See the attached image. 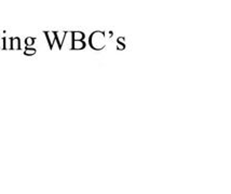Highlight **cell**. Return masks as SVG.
<instances>
[{"label": "cell", "instance_id": "obj_4", "mask_svg": "<svg viewBox=\"0 0 231 194\" xmlns=\"http://www.w3.org/2000/svg\"><path fill=\"white\" fill-rule=\"evenodd\" d=\"M85 47V43L84 41H72V44H71V49L72 50H82V49H84Z\"/></svg>", "mask_w": 231, "mask_h": 194}, {"label": "cell", "instance_id": "obj_9", "mask_svg": "<svg viewBox=\"0 0 231 194\" xmlns=\"http://www.w3.org/2000/svg\"><path fill=\"white\" fill-rule=\"evenodd\" d=\"M34 43H35V39H34V38L28 37V38H26V39H25V44L28 47H30Z\"/></svg>", "mask_w": 231, "mask_h": 194}, {"label": "cell", "instance_id": "obj_3", "mask_svg": "<svg viewBox=\"0 0 231 194\" xmlns=\"http://www.w3.org/2000/svg\"><path fill=\"white\" fill-rule=\"evenodd\" d=\"M67 34V32H56V41L57 44H58V47L61 49L63 45V42H64V39H65V36Z\"/></svg>", "mask_w": 231, "mask_h": 194}, {"label": "cell", "instance_id": "obj_2", "mask_svg": "<svg viewBox=\"0 0 231 194\" xmlns=\"http://www.w3.org/2000/svg\"><path fill=\"white\" fill-rule=\"evenodd\" d=\"M44 34L47 37L48 43H49V47L52 50V47L54 45V42L56 41V32H44Z\"/></svg>", "mask_w": 231, "mask_h": 194}, {"label": "cell", "instance_id": "obj_10", "mask_svg": "<svg viewBox=\"0 0 231 194\" xmlns=\"http://www.w3.org/2000/svg\"><path fill=\"white\" fill-rule=\"evenodd\" d=\"M0 49H4V38H0Z\"/></svg>", "mask_w": 231, "mask_h": 194}, {"label": "cell", "instance_id": "obj_1", "mask_svg": "<svg viewBox=\"0 0 231 194\" xmlns=\"http://www.w3.org/2000/svg\"><path fill=\"white\" fill-rule=\"evenodd\" d=\"M90 45L94 50H102L105 47V34L103 32H94L90 36Z\"/></svg>", "mask_w": 231, "mask_h": 194}, {"label": "cell", "instance_id": "obj_8", "mask_svg": "<svg viewBox=\"0 0 231 194\" xmlns=\"http://www.w3.org/2000/svg\"><path fill=\"white\" fill-rule=\"evenodd\" d=\"M36 49H32V47H26L25 51H24V54L27 55V56H31V55H35L36 54Z\"/></svg>", "mask_w": 231, "mask_h": 194}, {"label": "cell", "instance_id": "obj_7", "mask_svg": "<svg viewBox=\"0 0 231 194\" xmlns=\"http://www.w3.org/2000/svg\"><path fill=\"white\" fill-rule=\"evenodd\" d=\"M12 49V39L11 38H4V50Z\"/></svg>", "mask_w": 231, "mask_h": 194}, {"label": "cell", "instance_id": "obj_5", "mask_svg": "<svg viewBox=\"0 0 231 194\" xmlns=\"http://www.w3.org/2000/svg\"><path fill=\"white\" fill-rule=\"evenodd\" d=\"M72 41H82L84 39V34L82 32H72Z\"/></svg>", "mask_w": 231, "mask_h": 194}, {"label": "cell", "instance_id": "obj_6", "mask_svg": "<svg viewBox=\"0 0 231 194\" xmlns=\"http://www.w3.org/2000/svg\"><path fill=\"white\" fill-rule=\"evenodd\" d=\"M21 49V41L19 38L12 39V50H19Z\"/></svg>", "mask_w": 231, "mask_h": 194}]
</instances>
